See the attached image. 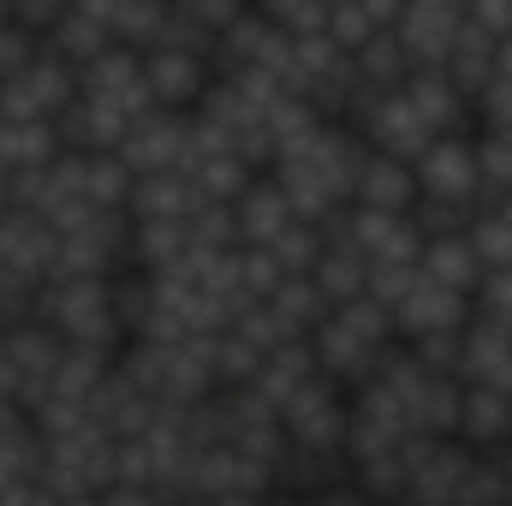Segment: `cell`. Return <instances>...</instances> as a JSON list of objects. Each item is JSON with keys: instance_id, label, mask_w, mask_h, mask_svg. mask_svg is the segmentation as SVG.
Here are the masks:
<instances>
[{"instance_id": "cell-1", "label": "cell", "mask_w": 512, "mask_h": 506, "mask_svg": "<svg viewBox=\"0 0 512 506\" xmlns=\"http://www.w3.org/2000/svg\"><path fill=\"white\" fill-rule=\"evenodd\" d=\"M393 340H399V328H393V310H382L376 298L334 304V310L322 316V328L310 334L322 376L340 381V387H352V393H358V387H364V381H370V376L387 364Z\"/></svg>"}, {"instance_id": "cell-2", "label": "cell", "mask_w": 512, "mask_h": 506, "mask_svg": "<svg viewBox=\"0 0 512 506\" xmlns=\"http://www.w3.org/2000/svg\"><path fill=\"white\" fill-rule=\"evenodd\" d=\"M120 280V274H114ZM114 280H78V274H54L36 286V322L66 340V346H108L120 352V310H114Z\"/></svg>"}, {"instance_id": "cell-3", "label": "cell", "mask_w": 512, "mask_h": 506, "mask_svg": "<svg viewBox=\"0 0 512 506\" xmlns=\"http://www.w3.org/2000/svg\"><path fill=\"white\" fill-rule=\"evenodd\" d=\"M72 96H78V66H66L60 54L36 48L30 66L12 84H0V120L6 126H60Z\"/></svg>"}, {"instance_id": "cell-4", "label": "cell", "mask_w": 512, "mask_h": 506, "mask_svg": "<svg viewBox=\"0 0 512 506\" xmlns=\"http://www.w3.org/2000/svg\"><path fill=\"white\" fill-rule=\"evenodd\" d=\"M280 429H286V447L292 453H346V435H352V387L316 376L280 411Z\"/></svg>"}, {"instance_id": "cell-5", "label": "cell", "mask_w": 512, "mask_h": 506, "mask_svg": "<svg viewBox=\"0 0 512 506\" xmlns=\"http://www.w3.org/2000/svg\"><path fill=\"white\" fill-rule=\"evenodd\" d=\"M60 346L66 340H54L42 322H30V328H6L0 334V399H12V405H36L42 399V387L54 376V364H60Z\"/></svg>"}, {"instance_id": "cell-6", "label": "cell", "mask_w": 512, "mask_h": 506, "mask_svg": "<svg viewBox=\"0 0 512 506\" xmlns=\"http://www.w3.org/2000/svg\"><path fill=\"white\" fill-rule=\"evenodd\" d=\"M215 78H221L215 54H197V48H155V54H143V84H149L155 108H167V114H197V102L215 90Z\"/></svg>"}, {"instance_id": "cell-7", "label": "cell", "mask_w": 512, "mask_h": 506, "mask_svg": "<svg viewBox=\"0 0 512 506\" xmlns=\"http://www.w3.org/2000/svg\"><path fill=\"white\" fill-rule=\"evenodd\" d=\"M459 30H465V0H405L393 18V36L411 54V66H447Z\"/></svg>"}, {"instance_id": "cell-8", "label": "cell", "mask_w": 512, "mask_h": 506, "mask_svg": "<svg viewBox=\"0 0 512 506\" xmlns=\"http://www.w3.org/2000/svg\"><path fill=\"white\" fill-rule=\"evenodd\" d=\"M54 251H60V233H54L36 209H24V203H6V209H0V262H6L18 280L42 286V280L54 274Z\"/></svg>"}, {"instance_id": "cell-9", "label": "cell", "mask_w": 512, "mask_h": 506, "mask_svg": "<svg viewBox=\"0 0 512 506\" xmlns=\"http://www.w3.org/2000/svg\"><path fill=\"white\" fill-rule=\"evenodd\" d=\"M185 149H191V114L155 108V114H143L131 126V137L120 143V161H126L137 179L143 173H179L185 167Z\"/></svg>"}, {"instance_id": "cell-10", "label": "cell", "mask_w": 512, "mask_h": 506, "mask_svg": "<svg viewBox=\"0 0 512 506\" xmlns=\"http://www.w3.org/2000/svg\"><path fill=\"white\" fill-rule=\"evenodd\" d=\"M233 221H239V245H245V251H268V245L286 239L304 215L292 209V197L280 191L274 173H256L251 185H245V197L233 203Z\"/></svg>"}, {"instance_id": "cell-11", "label": "cell", "mask_w": 512, "mask_h": 506, "mask_svg": "<svg viewBox=\"0 0 512 506\" xmlns=\"http://www.w3.org/2000/svg\"><path fill=\"white\" fill-rule=\"evenodd\" d=\"M352 203L358 209H376V215H417V167L364 143V167H358Z\"/></svg>"}, {"instance_id": "cell-12", "label": "cell", "mask_w": 512, "mask_h": 506, "mask_svg": "<svg viewBox=\"0 0 512 506\" xmlns=\"http://www.w3.org/2000/svg\"><path fill=\"white\" fill-rule=\"evenodd\" d=\"M203 209V197H197V185L185 179V173H143L137 185H131V221H191Z\"/></svg>"}, {"instance_id": "cell-13", "label": "cell", "mask_w": 512, "mask_h": 506, "mask_svg": "<svg viewBox=\"0 0 512 506\" xmlns=\"http://www.w3.org/2000/svg\"><path fill=\"white\" fill-rule=\"evenodd\" d=\"M42 48L84 72L90 60H102V54H108V48H120V42H114V30H108V24H96V18H84V12H66V18L42 36Z\"/></svg>"}, {"instance_id": "cell-14", "label": "cell", "mask_w": 512, "mask_h": 506, "mask_svg": "<svg viewBox=\"0 0 512 506\" xmlns=\"http://www.w3.org/2000/svg\"><path fill=\"white\" fill-rule=\"evenodd\" d=\"M256 12H262V18H274L286 36H322V30H328L334 0H256Z\"/></svg>"}, {"instance_id": "cell-15", "label": "cell", "mask_w": 512, "mask_h": 506, "mask_svg": "<svg viewBox=\"0 0 512 506\" xmlns=\"http://www.w3.org/2000/svg\"><path fill=\"white\" fill-rule=\"evenodd\" d=\"M173 6H179V12L203 30V36H215V42H221V36H227V30L251 12L256 0H173Z\"/></svg>"}, {"instance_id": "cell-16", "label": "cell", "mask_w": 512, "mask_h": 506, "mask_svg": "<svg viewBox=\"0 0 512 506\" xmlns=\"http://www.w3.org/2000/svg\"><path fill=\"white\" fill-rule=\"evenodd\" d=\"M6 6H12V24H18V30H30L36 42H42V36L72 12V0H6Z\"/></svg>"}, {"instance_id": "cell-17", "label": "cell", "mask_w": 512, "mask_h": 506, "mask_svg": "<svg viewBox=\"0 0 512 506\" xmlns=\"http://www.w3.org/2000/svg\"><path fill=\"white\" fill-rule=\"evenodd\" d=\"M36 48H42V42H36L30 30H18V24L6 18V24H0V84H12V78H18V72L30 66V54H36Z\"/></svg>"}, {"instance_id": "cell-18", "label": "cell", "mask_w": 512, "mask_h": 506, "mask_svg": "<svg viewBox=\"0 0 512 506\" xmlns=\"http://www.w3.org/2000/svg\"><path fill=\"white\" fill-rule=\"evenodd\" d=\"M102 506H179L167 489H143V483H108Z\"/></svg>"}, {"instance_id": "cell-19", "label": "cell", "mask_w": 512, "mask_h": 506, "mask_svg": "<svg viewBox=\"0 0 512 506\" xmlns=\"http://www.w3.org/2000/svg\"><path fill=\"white\" fill-rule=\"evenodd\" d=\"M262 506H304V501H298V495H280V489H268V495H262Z\"/></svg>"}, {"instance_id": "cell-20", "label": "cell", "mask_w": 512, "mask_h": 506, "mask_svg": "<svg viewBox=\"0 0 512 506\" xmlns=\"http://www.w3.org/2000/svg\"><path fill=\"white\" fill-rule=\"evenodd\" d=\"M60 506H102V495H78V501H60Z\"/></svg>"}]
</instances>
